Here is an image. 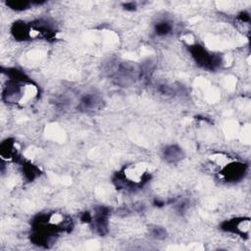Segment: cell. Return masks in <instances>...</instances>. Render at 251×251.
Segmentation results:
<instances>
[{
	"label": "cell",
	"mask_w": 251,
	"mask_h": 251,
	"mask_svg": "<svg viewBox=\"0 0 251 251\" xmlns=\"http://www.w3.org/2000/svg\"><path fill=\"white\" fill-rule=\"evenodd\" d=\"M173 29V26L172 25L167 22V21H162V22H159L156 24V26H155V31L158 35H168Z\"/></svg>",
	"instance_id": "cell-9"
},
{
	"label": "cell",
	"mask_w": 251,
	"mask_h": 251,
	"mask_svg": "<svg viewBox=\"0 0 251 251\" xmlns=\"http://www.w3.org/2000/svg\"><path fill=\"white\" fill-rule=\"evenodd\" d=\"M150 177V169L146 163L134 162L123 167L116 175L115 182L119 188L133 189L143 186Z\"/></svg>",
	"instance_id": "cell-2"
},
{
	"label": "cell",
	"mask_w": 251,
	"mask_h": 251,
	"mask_svg": "<svg viewBox=\"0 0 251 251\" xmlns=\"http://www.w3.org/2000/svg\"><path fill=\"white\" fill-rule=\"evenodd\" d=\"M0 156L7 162H16L20 158V145L12 138H6L0 145Z\"/></svg>",
	"instance_id": "cell-5"
},
{
	"label": "cell",
	"mask_w": 251,
	"mask_h": 251,
	"mask_svg": "<svg viewBox=\"0 0 251 251\" xmlns=\"http://www.w3.org/2000/svg\"><path fill=\"white\" fill-rule=\"evenodd\" d=\"M163 158L168 163H176L183 158V151L176 145H169L163 149Z\"/></svg>",
	"instance_id": "cell-6"
},
{
	"label": "cell",
	"mask_w": 251,
	"mask_h": 251,
	"mask_svg": "<svg viewBox=\"0 0 251 251\" xmlns=\"http://www.w3.org/2000/svg\"><path fill=\"white\" fill-rule=\"evenodd\" d=\"M224 231L236 234L238 236H248L250 232V220L249 218H233L225 221L221 225Z\"/></svg>",
	"instance_id": "cell-4"
},
{
	"label": "cell",
	"mask_w": 251,
	"mask_h": 251,
	"mask_svg": "<svg viewBox=\"0 0 251 251\" xmlns=\"http://www.w3.org/2000/svg\"><path fill=\"white\" fill-rule=\"evenodd\" d=\"M7 79L2 86V100L8 105L26 107L39 96V87L24 73L12 69L7 71Z\"/></svg>",
	"instance_id": "cell-1"
},
{
	"label": "cell",
	"mask_w": 251,
	"mask_h": 251,
	"mask_svg": "<svg viewBox=\"0 0 251 251\" xmlns=\"http://www.w3.org/2000/svg\"><path fill=\"white\" fill-rule=\"evenodd\" d=\"M100 100L98 97L94 94H86L80 101V108L82 110L88 111V110H95L99 107Z\"/></svg>",
	"instance_id": "cell-7"
},
{
	"label": "cell",
	"mask_w": 251,
	"mask_h": 251,
	"mask_svg": "<svg viewBox=\"0 0 251 251\" xmlns=\"http://www.w3.org/2000/svg\"><path fill=\"white\" fill-rule=\"evenodd\" d=\"M189 51L193 59L195 60V62L202 68H205L208 70H214L220 63V61L215 55H213L211 52L206 50L201 45L195 44L193 46H190Z\"/></svg>",
	"instance_id": "cell-3"
},
{
	"label": "cell",
	"mask_w": 251,
	"mask_h": 251,
	"mask_svg": "<svg viewBox=\"0 0 251 251\" xmlns=\"http://www.w3.org/2000/svg\"><path fill=\"white\" fill-rule=\"evenodd\" d=\"M31 2L28 1H7L6 5L9 9L17 11V12H22L26 9H28L31 6Z\"/></svg>",
	"instance_id": "cell-8"
}]
</instances>
